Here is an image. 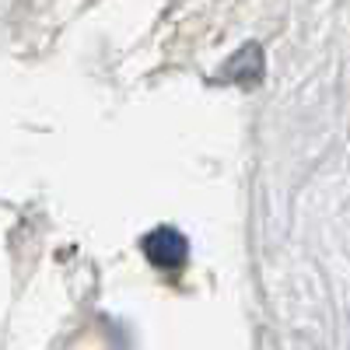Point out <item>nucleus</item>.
<instances>
[{"label": "nucleus", "instance_id": "f03ea898", "mask_svg": "<svg viewBox=\"0 0 350 350\" xmlns=\"http://www.w3.org/2000/svg\"><path fill=\"white\" fill-rule=\"evenodd\" d=\"M262 70H267L262 49H259L256 42H245V46L214 74V81H221V84H239V88H256V84L262 81Z\"/></svg>", "mask_w": 350, "mask_h": 350}, {"label": "nucleus", "instance_id": "f257e3e1", "mask_svg": "<svg viewBox=\"0 0 350 350\" xmlns=\"http://www.w3.org/2000/svg\"><path fill=\"white\" fill-rule=\"evenodd\" d=\"M140 249H144L151 267L165 270V273H179L186 267V259H189V239L179 228H168V224L148 231V235L140 239Z\"/></svg>", "mask_w": 350, "mask_h": 350}]
</instances>
